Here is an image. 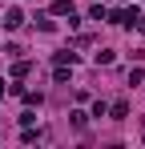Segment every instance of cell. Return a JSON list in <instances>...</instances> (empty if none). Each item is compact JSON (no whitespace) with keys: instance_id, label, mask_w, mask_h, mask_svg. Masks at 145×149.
<instances>
[{"instance_id":"cell-1","label":"cell","mask_w":145,"mask_h":149,"mask_svg":"<svg viewBox=\"0 0 145 149\" xmlns=\"http://www.w3.org/2000/svg\"><path fill=\"white\" fill-rule=\"evenodd\" d=\"M52 12H56V16H72V4H69V0H56Z\"/></svg>"},{"instance_id":"cell-2","label":"cell","mask_w":145,"mask_h":149,"mask_svg":"<svg viewBox=\"0 0 145 149\" xmlns=\"http://www.w3.org/2000/svg\"><path fill=\"white\" fill-rule=\"evenodd\" d=\"M4 24H8V28H20V12H16V8H12V12H8V16H4Z\"/></svg>"}]
</instances>
